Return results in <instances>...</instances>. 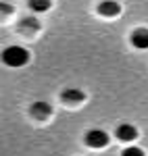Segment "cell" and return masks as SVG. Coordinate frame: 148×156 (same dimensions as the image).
Returning a JSON list of instances; mask_svg holds the SVG:
<instances>
[{
    "instance_id": "3957f363",
    "label": "cell",
    "mask_w": 148,
    "mask_h": 156,
    "mask_svg": "<svg viewBox=\"0 0 148 156\" xmlns=\"http://www.w3.org/2000/svg\"><path fill=\"white\" fill-rule=\"evenodd\" d=\"M119 12H121V6L115 0H102L98 4V15H102V17H115Z\"/></svg>"
},
{
    "instance_id": "8992f818",
    "label": "cell",
    "mask_w": 148,
    "mask_h": 156,
    "mask_svg": "<svg viewBox=\"0 0 148 156\" xmlns=\"http://www.w3.org/2000/svg\"><path fill=\"white\" fill-rule=\"evenodd\" d=\"M50 110H52V108H50L46 102H42V100H40V102H36V104L31 106V115L38 117V119H46V117L50 115Z\"/></svg>"
},
{
    "instance_id": "52a82bcc",
    "label": "cell",
    "mask_w": 148,
    "mask_h": 156,
    "mask_svg": "<svg viewBox=\"0 0 148 156\" xmlns=\"http://www.w3.org/2000/svg\"><path fill=\"white\" fill-rule=\"evenodd\" d=\"M27 4H29V9L36 12H44L50 9V0H27Z\"/></svg>"
},
{
    "instance_id": "277c9868",
    "label": "cell",
    "mask_w": 148,
    "mask_h": 156,
    "mask_svg": "<svg viewBox=\"0 0 148 156\" xmlns=\"http://www.w3.org/2000/svg\"><path fill=\"white\" fill-rule=\"evenodd\" d=\"M115 133H117L119 140H123V142H132V140H136L138 129L134 127V125H127V123H125V125H119Z\"/></svg>"
},
{
    "instance_id": "9c48e42d",
    "label": "cell",
    "mask_w": 148,
    "mask_h": 156,
    "mask_svg": "<svg viewBox=\"0 0 148 156\" xmlns=\"http://www.w3.org/2000/svg\"><path fill=\"white\" fill-rule=\"evenodd\" d=\"M121 156H144V152L140 150V148H134V146H129V148H125L123 154Z\"/></svg>"
},
{
    "instance_id": "7a4b0ae2",
    "label": "cell",
    "mask_w": 148,
    "mask_h": 156,
    "mask_svg": "<svg viewBox=\"0 0 148 156\" xmlns=\"http://www.w3.org/2000/svg\"><path fill=\"white\" fill-rule=\"evenodd\" d=\"M86 144L92 148H104L109 144V133L102 131V129H92L86 133Z\"/></svg>"
},
{
    "instance_id": "ba28073f",
    "label": "cell",
    "mask_w": 148,
    "mask_h": 156,
    "mask_svg": "<svg viewBox=\"0 0 148 156\" xmlns=\"http://www.w3.org/2000/svg\"><path fill=\"white\" fill-rule=\"evenodd\" d=\"M61 98L65 102H69V100L71 102H79V100H84V92H79V90H65Z\"/></svg>"
},
{
    "instance_id": "30bf717a",
    "label": "cell",
    "mask_w": 148,
    "mask_h": 156,
    "mask_svg": "<svg viewBox=\"0 0 148 156\" xmlns=\"http://www.w3.org/2000/svg\"><path fill=\"white\" fill-rule=\"evenodd\" d=\"M23 25L31 27V29H38V27H40V23H38L36 19H25V21H23Z\"/></svg>"
},
{
    "instance_id": "5b68a950",
    "label": "cell",
    "mask_w": 148,
    "mask_h": 156,
    "mask_svg": "<svg viewBox=\"0 0 148 156\" xmlns=\"http://www.w3.org/2000/svg\"><path fill=\"white\" fill-rule=\"evenodd\" d=\"M132 44L140 50H146L148 48V29H136L132 34Z\"/></svg>"
},
{
    "instance_id": "6da1fadb",
    "label": "cell",
    "mask_w": 148,
    "mask_h": 156,
    "mask_svg": "<svg viewBox=\"0 0 148 156\" xmlns=\"http://www.w3.org/2000/svg\"><path fill=\"white\" fill-rule=\"evenodd\" d=\"M2 60L9 65V67H23L25 62L29 60L27 50L21 46H9V48L2 52Z\"/></svg>"
}]
</instances>
